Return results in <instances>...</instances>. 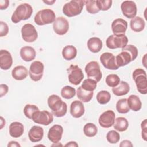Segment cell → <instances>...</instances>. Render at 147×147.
<instances>
[{"label":"cell","mask_w":147,"mask_h":147,"mask_svg":"<svg viewBox=\"0 0 147 147\" xmlns=\"http://www.w3.org/2000/svg\"><path fill=\"white\" fill-rule=\"evenodd\" d=\"M9 5V1L8 0H1L0 1V9L1 10H5Z\"/></svg>","instance_id":"f6af8a7d"},{"label":"cell","mask_w":147,"mask_h":147,"mask_svg":"<svg viewBox=\"0 0 147 147\" xmlns=\"http://www.w3.org/2000/svg\"><path fill=\"white\" fill-rule=\"evenodd\" d=\"M22 39L26 42H33L38 37V33L34 27L31 24H26L23 25L21 30Z\"/></svg>","instance_id":"8fae6325"},{"label":"cell","mask_w":147,"mask_h":147,"mask_svg":"<svg viewBox=\"0 0 147 147\" xmlns=\"http://www.w3.org/2000/svg\"><path fill=\"white\" fill-rule=\"evenodd\" d=\"M43 2L48 5H52L56 2V1H44Z\"/></svg>","instance_id":"f907efd6"},{"label":"cell","mask_w":147,"mask_h":147,"mask_svg":"<svg viewBox=\"0 0 147 147\" xmlns=\"http://www.w3.org/2000/svg\"><path fill=\"white\" fill-rule=\"evenodd\" d=\"M84 5V1L72 0L66 3L63 7V13L68 17L80 14Z\"/></svg>","instance_id":"5b68a950"},{"label":"cell","mask_w":147,"mask_h":147,"mask_svg":"<svg viewBox=\"0 0 147 147\" xmlns=\"http://www.w3.org/2000/svg\"><path fill=\"white\" fill-rule=\"evenodd\" d=\"M7 146L9 147V146H11V147H20L21 145L20 144L17 142V141H11L10 142H9V144H7Z\"/></svg>","instance_id":"7dc6e473"},{"label":"cell","mask_w":147,"mask_h":147,"mask_svg":"<svg viewBox=\"0 0 147 147\" xmlns=\"http://www.w3.org/2000/svg\"><path fill=\"white\" fill-rule=\"evenodd\" d=\"M32 119L36 123L47 126L53 122V116L52 113L47 110H38L33 113Z\"/></svg>","instance_id":"9c48e42d"},{"label":"cell","mask_w":147,"mask_h":147,"mask_svg":"<svg viewBox=\"0 0 147 147\" xmlns=\"http://www.w3.org/2000/svg\"><path fill=\"white\" fill-rule=\"evenodd\" d=\"M33 13V8L29 3H24L18 5L11 16V21L17 24L22 20L29 19Z\"/></svg>","instance_id":"3957f363"},{"label":"cell","mask_w":147,"mask_h":147,"mask_svg":"<svg viewBox=\"0 0 147 147\" xmlns=\"http://www.w3.org/2000/svg\"><path fill=\"white\" fill-rule=\"evenodd\" d=\"M111 99V95L107 91L102 90L96 95V100L99 104L105 105L109 102Z\"/></svg>","instance_id":"e575fe53"},{"label":"cell","mask_w":147,"mask_h":147,"mask_svg":"<svg viewBox=\"0 0 147 147\" xmlns=\"http://www.w3.org/2000/svg\"><path fill=\"white\" fill-rule=\"evenodd\" d=\"M130 91L129 84L125 81H120L119 84L112 88V91L113 94L118 96H123L126 95Z\"/></svg>","instance_id":"484cf974"},{"label":"cell","mask_w":147,"mask_h":147,"mask_svg":"<svg viewBox=\"0 0 147 147\" xmlns=\"http://www.w3.org/2000/svg\"><path fill=\"white\" fill-rule=\"evenodd\" d=\"M76 95L81 101L86 103L90 102L92 99L94 95V92L86 91L80 86L77 90Z\"/></svg>","instance_id":"f546056e"},{"label":"cell","mask_w":147,"mask_h":147,"mask_svg":"<svg viewBox=\"0 0 147 147\" xmlns=\"http://www.w3.org/2000/svg\"><path fill=\"white\" fill-rule=\"evenodd\" d=\"M0 120H1V127H0V129H2L3 127V126L5 125L6 122H5V120L3 119V118L2 116L0 117Z\"/></svg>","instance_id":"681fc988"},{"label":"cell","mask_w":147,"mask_h":147,"mask_svg":"<svg viewBox=\"0 0 147 147\" xmlns=\"http://www.w3.org/2000/svg\"><path fill=\"white\" fill-rule=\"evenodd\" d=\"M48 105L52 111V113L56 117L64 116L67 111V105L63 102L60 96L53 94L48 98Z\"/></svg>","instance_id":"7a4b0ae2"},{"label":"cell","mask_w":147,"mask_h":147,"mask_svg":"<svg viewBox=\"0 0 147 147\" xmlns=\"http://www.w3.org/2000/svg\"><path fill=\"white\" fill-rule=\"evenodd\" d=\"M128 38L124 34L115 35L112 34L109 36L106 41V44L108 48L114 49L117 48H123L127 45Z\"/></svg>","instance_id":"52a82bcc"},{"label":"cell","mask_w":147,"mask_h":147,"mask_svg":"<svg viewBox=\"0 0 147 147\" xmlns=\"http://www.w3.org/2000/svg\"><path fill=\"white\" fill-rule=\"evenodd\" d=\"M63 128L60 125H54L49 129L48 132V138L52 142L57 143L59 142L63 136Z\"/></svg>","instance_id":"e0dca14e"},{"label":"cell","mask_w":147,"mask_h":147,"mask_svg":"<svg viewBox=\"0 0 147 147\" xmlns=\"http://www.w3.org/2000/svg\"><path fill=\"white\" fill-rule=\"evenodd\" d=\"M147 122H146V119H145L141 124V127L142 129L141 131V136L142 138L144 139V141H146L147 140V126H146Z\"/></svg>","instance_id":"7bdbcfd3"},{"label":"cell","mask_w":147,"mask_h":147,"mask_svg":"<svg viewBox=\"0 0 147 147\" xmlns=\"http://www.w3.org/2000/svg\"><path fill=\"white\" fill-rule=\"evenodd\" d=\"M127 28V22L122 18H117L111 24V29L113 34L118 35L125 33Z\"/></svg>","instance_id":"d6986e66"},{"label":"cell","mask_w":147,"mask_h":147,"mask_svg":"<svg viewBox=\"0 0 147 147\" xmlns=\"http://www.w3.org/2000/svg\"><path fill=\"white\" fill-rule=\"evenodd\" d=\"M83 133L88 137H94L98 133L96 126L92 123H87L83 127Z\"/></svg>","instance_id":"1f68e13d"},{"label":"cell","mask_w":147,"mask_h":147,"mask_svg":"<svg viewBox=\"0 0 147 147\" xmlns=\"http://www.w3.org/2000/svg\"><path fill=\"white\" fill-rule=\"evenodd\" d=\"M76 55L77 49L74 45H66L62 50V56L63 58L68 61L71 60L75 58Z\"/></svg>","instance_id":"f1b7e54d"},{"label":"cell","mask_w":147,"mask_h":147,"mask_svg":"<svg viewBox=\"0 0 147 147\" xmlns=\"http://www.w3.org/2000/svg\"><path fill=\"white\" fill-rule=\"evenodd\" d=\"M120 82L119 77L116 74H110L106 78V83L110 87L117 86Z\"/></svg>","instance_id":"74e56055"},{"label":"cell","mask_w":147,"mask_h":147,"mask_svg":"<svg viewBox=\"0 0 147 147\" xmlns=\"http://www.w3.org/2000/svg\"><path fill=\"white\" fill-rule=\"evenodd\" d=\"M88 49L92 53H98L102 48V41L98 37H93L88 39L87 43Z\"/></svg>","instance_id":"603a6c76"},{"label":"cell","mask_w":147,"mask_h":147,"mask_svg":"<svg viewBox=\"0 0 147 147\" xmlns=\"http://www.w3.org/2000/svg\"><path fill=\"white\" fill-rule=\"evenodd\" d=\"M44 137L43 128L39 126H33L31 127L28 133L29 140L32 142L40 141Z\"/></svg>","instance_id":"ffe728a7"},{"label":"cell","mask_w":147,"mask_h":147,"mask_svg":"<svg viewBox=\"0 0 147 147\" xmlns=\"http://www.w3.org/2000/svg\"><path fill=\"white\" fill-rule=\"evenodd\" d=\"M84 107L81 101L75 100L72 102L70 106V114L74 118L81 117L84 114Z\"/></svg>","instance_id":"44dd1931"},{"label":"cell","mask_w":147,"mask_h":147,"mask_svg":"<svg viewBox=\"0 0 147 147\" xmlns=\"http://www.w3.org/2000/svg\"><path fill=\"white\" fill-rule=\"evenodd\" d=\"M69 82L75 86L78 85L84 78L82 69L76 65L71 64L67 69Z\"/></svg>","instance_id":"ba28073f"},{"label":"cell","mask_w":147,"mask_h":147,"mask_svg":"<svg viewBox=\"0 0 147 147\" xmlns=\"http://www.w3.org/2000/svg\"><path fill=\"white\" fill-rule=\"evenodd\" d=\"M9 33V26L7 24L2 21H0V37L6 36Z\"/></svg>","instance_id":"b9f144b4"},{"label":"cell","mask_w":147,"mask_h":147,"mask_svg":"<svg viewBox=\"0 0 147 147\" xmlns=\"http://www.w3.org/2000/svg\"><path fill=\"white\" fill-rule=\"evenodd\" d=\"M138 53L136 47L131 44L126 45L122 48L121 52L115 57L117 65L118 67L126 65L137 58Z\"/></svg>","instance_id":"6da1fadb"},{"label":"cell","mask_w":147,"mask_h":147,"mask_svg":"<svg viewBox=\"0 0 147 147\" xmlns=\"http://www.w3.org/2000/svg\"><path fill=\"white\" fill-rule=\"evenodd\" d=\"M112 1L111 0H96V3L99 10H108L112 5Z\"/></svg>","instance_id":"60d3db41"},{"label":"cell","mask_w":147,"mask_h":147,"mask_svg":"<svg viewBox=\"0 0 147 147\" xmlns=\"http://www.w3.org/2000/svg\"><path fill=\"white\" fill-rule=\"evenodd\" d=\"M85 72L88 78L99 82L102 78V74L100 71L99 63L95 61H92L87 63L85 67Z\"/></svg>","instance_id":"30bf717a"},{"label":"cell","mask_w":147,"mask_h":147,"mask_svg":"<svg viewBox=\"0 0 147 147\" xmlns=\"http://www.w3.org/2000/svg\"><path fill=\"white\" fill-rule=\"evenodd\" d=\"M13 64V58L11 53L7 50L0 51V68L2 70H8Z\"/></svg>","instance_id":"ac0fdd59"},{"label":"cell","mask_w":147,"mask_h":147,"mask_svg":"<svg viewBox=\"0 0 147 147\" xmlns=\"http://www.w3.org/2000/svg\"><path fill=\"white\" fill-rule=\"evenodd\" d=\"M84 5L86 10L90 14H96L100 11L96 5V1L95 0L84 1Z\"/></svg>","instance_id":"8d00e7d4"},{"label":"cell","mask_w":147,"mask_h":147,"mask_svg":"<svg viewBox=\"0 0 147 147\" xmlns=\"http://www.w3.org/2000/svg\"><path fill=\"white\" fill-rule=\"evenodd\" d=\"M115 119V114L112 110H108L103 112L99 118V125L103 128H109L111 127Z\"/></svg>","instance_id":"9a60e30c"},{"label":"cell","mask_w":147,"mask_h":147,"mask_svg":"<svg viewBox=\"0 0 147 147\" xmlns=\"http://www.w3.org/2000/svg\"><path fill=\"white\" fill-rule=\"evenodd\" d=\"M119 146H121V147H125V146L132 147L133 146V144H132V143H131V142L130 141L127 140H125L122 141L120 143Z\"/></svg>","instance_id":"bcb514c9"},{"label":"cell","mask_w":147,"mask_h":147,"mask_svg":"<svg viewBox=\"0 0 147 147\" xmlns=\"http://www.w3.org/2000/svg\"><path fill=\"white\" fill-rule=\"evenodd\" d=\"M9 91V87L5 84H1L0 85V97H3Z\"/></svg>","instance_id":"ee69618b"},{"label":"cell","mask_w":147,"mask_h":147,"mask_svg":"<svg viewBox=\"0 0 147 147\" xmlns=\"http://www.w3.org/2000/svg\"><path fill=\"white\" fill-rule=\"evenodd\" d=\"M121 9L124 16L128 18H133L136 17L137 9L134 2L132 1H125L121 5Z\"/></svg>","instance_id":"2e32d148"},{"label":"cell","mask_w":147,"mask_h":147,"mask_svg":"<svg viewBox=\"0 0 147 147\" xmlns=\"http://www.w3.org/2000/svg\"><path fill=\"white\" fill-rule=\"evenodd\" d=\"M97 86V82L94 79L87 78L84 79L82 84L81 87L88 91H94Z\"/></svg>","instance_id":"d590c367"},{"label":"cell","mask_w":147,"mask_h":147,"mask_svg":"<svg viewBox=\"0 0 147 147\" xmlns=\"http://www.w3.org/2000/svg\"><path fill=\"white\" fill-rule=\"evenodd\" d=\"M114 129L119 132L126 131L129 126V122L125 117H118L115 119L114 123Z\"/></svg>","instance_id":"4dcf8cb0"},{"label":"cell","mask_w":147,"mask_h":147,"mask_svg":"<svg viewBox=\"0 0 147 147\" xmlns=\"http://www.w3.org/2000/svg\"><path fill=\"white\" fill-rule=\"evenodd\" d=\"M116 109L120 114H126L130 111V109L127 105V99L122 98L118 100L116 103Z\"/></svg>","instance_id":"d6a6232c"},{"label":"cell","mask_w":147,"mask_h":147,"mask_svg":"<svg viewBox=\"0 0 147 147\" xmlns=\"http://www.w3.org/2000/svg\"><path fill=\"white\" fill-rule=\"evenodd\" d=\"M56 19L54 11L50 9H44L38 11L35 15V23L40 26L53 23Z\"/></svg>","instance_id":"8992f818"},{"label":"cell","mask_w":147,"mask_h":147,"mask_svg":"<svg viewBox=\"0 0 147 147\" xmlns=\"http://www.w3.org/2000/svg\"><path fill=\"white\" fill-rule=\"evenodd\" d=\"M20 54L21 59L24 61L29 62L35 59L36 52L33 47L30 46H25L21 48Z\"/></svg>","instance_id":"7402d4cb"},{"label":"cell","mask_w":147,"mask_h":147,"mask_svg":"<svg viewBox=\"0 0 147 147\" xmlns=\"http://www.w3.org/2000/svg\"><path fill=\"white\" fill-rule=\"evenodd\" d=\"M106 139L110 144H116L120 140V135L117 131L112 130L107 133Z\"/></svg>","instance_id":"ab89813d"},{"label":"cell","mask_w":147,"mask_h":147,"mask_svg":"<svg viewBox=\"0 0 147 147\" xmlns=\"http://www.w3.org/2000/svg\"><path fill=\"white\" fill-rule=\"evenodd\" d=\"M29 74L26 68L23 65H18L14 67L11 71L12 77L17 80L25 79Z\"/></svg>","instance_id":"cb8c5ba5"},{"label":"cell","mask_w":147,"mask_h":147,"mask_svg":"<svg viewBox=\"0 0 147 147\" xmlns=\"http://www.w3.org/2000/svg\"><path fill=\"white\" fill-rule=\"evenodd\" d=\"M130 26L133 31L135 32H140L144 29L145 22L142 18L136 16L130 20Z\"/></svg>","instance_id":"4316f807"},{"label":"cell","mask_w":147,"mask_h":147,"mask_svg":"<svg viewBox=\"0 0 147 147\" xmlns=\"http://www.w3.org/2000/svg\"><path fill=\"white\" fill-rule=\"evenodd\" d=\"M132 76L138 91L141 94L146 95L147 94V81L145 71L141 68L136 69L133 72Z\"/></svg>","instance_id":"277c9868"},{"label":"cell","mask_w":147,"mask_h":147,"mask_svg":"<svg viewBox=\"0 0 147 147\" xmlns=\"http://www.w3.org/2000/svg\"><path fill=\"white\" fill-rule=\"evenodd\" d=\"M100 61L103 66L108 69L117 70L118 67L117 65L115 57L110 52H104L100 56Z\"/></svg>","instance_id":"5bb4252c"},{"label":"cell","mask_w":147,"mask_h":147,"mask_svg":"<svg viewBox=\"0 0 147 147\" xmlns=\"http://www.w3.org/2000/svg\"><path fill=\"white\" fill-rule=\"evenodd\" d=\"M76 92L75 88L69 86H65L61 90V95L64 99H69L75 96Z\"/></svg>","instance_id":"836d02e7"},{"label":"cell","mask_w":147,"mask_h":147,"mask_svg":"<svg viewBox=\"0 0 147 147\" xmlns=\"http://www.w3.org/2000/svg\"><path fill=\"white\" fill-rule=\"evenodd\" d=\"M44 70V65L42 62L40 61L32 62L29 70V75L30 79L34 82L39 81L42 78Z\"/></svg>","instance_id":"7c38bea8"},{"label":"cell","mask_w":147,"mask_h":147,"mask_svg":"<svg viewBox=\"0 0 147 147\" xmlns=\"http://www.w3.org/2000/svg\"><path fill=\"white\" fill-rule=\"evenodd\" d=\"M65 146H72V147H74V146H78V144L75 142V141H70L68 142L67 144H66L65 145Z\"/></svg>","instance_id":"c3c4849f"},{"label":"cell","mask_w":147,"mask_h":147,"mask_svg":"<svg viewBox=\"0 0 147 147\" xmlns=\"http://www.w3.org/2000/svg\"><path fill=\"white\" fill-rule=\"evenodd\" d=\"M24 133V125L18 122H13L9 125V134L14 138H18Z\"/></svg>","instance_id":"d4e9b609"},{"label":"cell","mask_w":147,"mask_h":147,"mask_svg":"<svg viewBox=\"0 0 147 147\" xmlns=\"http://www.w3.org/2000/svg\"><path fill=\"white\" fill-rule=\"evenodd\" d=\"M69 22L68 20L63 17L56 18L53 23V29L55 33L58 35H64L69 29Z\"/></svg>","instance_id":"4fadbf2b"},{"label":"cell","mask_w":147,"mask_h":147,"mask_svg":"<svg viewBox=\"0 0 147 147\" xmlns=\"http://www.w3.org/2000/svg\"><path fill=\"white\" fill-rule=\"evenodd\" d=\"M127 105L130 109L133 111H139L142 107V103L140 98L136 95H131L127 99Z\"/></svg>","instance_id":"83f0119b"},{"label":"cell","mask_w":147,"mask_h":147,"mask_svg":"<svg viewBox=\"0 0 147 147\" xmlns=\"http://www.w3.org/2000/svg\"><path fill=\"white\" fill-rule=\"evenodd\" d=\"M38 110H39V109L37 106L34 105L27 104L25 106L23 111L25 117H26L29 119H32V117L33 113Z\"/></svg>","instance_id":"f35d334b"}]
</instances>
